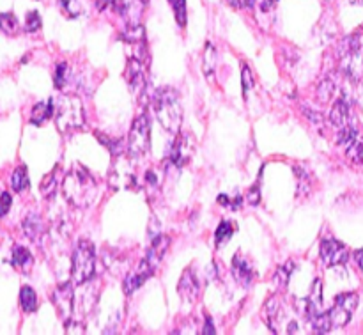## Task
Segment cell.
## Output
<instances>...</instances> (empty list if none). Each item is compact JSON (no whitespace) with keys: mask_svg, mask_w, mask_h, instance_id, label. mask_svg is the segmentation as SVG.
<instances>
[{"mask_svg":"<svg viewBox=\"0 0 363 335\" xmlns=\"http://www.w3.org/2000/svg\"><path fill=\"white\" fill-rule=\"evenodd\" d=\"M64 197L77 208H89L98 199L99 188L96 177L80 163H74L62 181Z\"/></svg>","mask_w":363,"mask_h":335,"instance_id":"cell-1","label":"cell"},{"mask_svg":"<svg viewBox=\"0 0 363 335\" xmlns=\"http://www.w3.org/2000/svg\"><path fill=\"white\" fill-rule=\"evenodd\" d=\"M151 110L155 114L156 121L169 133H181V124H183V106H181L179 96L174 89L162 87L156 89L151 99Z\"/></svg>","mask_w":363,"mask_h":335,"instance_id":"cell-2","label":"cell"},{"mask_svg":"<svg viewBox=\"0 0 363 335\" xmlns=\"http://www.w3.org/2000/svg\"><path fill=\"white\" fill-rule=\"evenodd\" d=\"M55 123L60 133H69L78 130L85 124V109L84 103L78 96L64 94L59 99L55 112Z\"/></svg>","mask_w":363,"mask_h":335,"instance_id":"cell-3","label":"cell"},{"mask_svg":"<svg viewBox=\"0 0 363 335\" xmlns=\"http://www.w3.org/2000/svg\"><path fill=\"white\" fill-rule=\"evenodd\" d=\"M96 248L91 241L80 240L71 259V275L74 284H87L96 273Z\"/></svg>","mask_w":363,"mask_h":335,"instance_id":"cell-4","label":"cell"},{"mask_svg":"<svg viewBox=\"0 0 363 335\" xmlns=\"http://www.w3.org/2000/svg\"><path fill=\"white\" fill-rule=\"evenodd\" d=\"M126 145V153L131 158H140V156L147 155L149 149H151V119H149L145 110L133 121Z\"/></svg>","mask_w":363,"mask_h":335,"instance_id":"cell-5","label":"cell"},{"mask_svg":"<svg viewBox=\"0 0 363 335\" xmlns=\"http://www.w3.org/2000/svg\"><path fill=\"white\" fill-rule=\"evenodd\" d=\"M135 158L128 155V158L119 156L117 162L110 167L108 183L113 190L126 192V190H137L138 188V177H137V167L133 163Z\"/></svg>","mask_w":363,"mask_h":335,"instance_id":"cell-6","label":"cell"},{"mask_svg":"<svg viewBox=\"0 0 363 335\" xmlns=\"http://www.w3.org/2000/svg\"><path fill=\"white\" fill-rule=\"evenodd\" d=\"M358 307V295L357 293H342L335 298V305L328 311L330 319H332L333 329H342L351 322V316Z\"/></svg>","mask_w":363,"mask_h":335,"instance_id":"cell-7","label":"cell"},{"mask_svg":"<svg viewBox=\"0 0 363 335\" xmlns=\"http://www.w3.org/2000/svg\"><path fill=\"white\" fill-rule=\"evenodd\" d=\"M319 252H321V261L326 268L346 265L347 258H350V252H347L346 245L333 240V238H326V240H323Z\"/></svg>","mask_w":363,"mask_h":335,"instance_id":"cell-8","label":"cell"},{"mask_svg":"<svg viewBox=\"0 0 363 335\" xmlns=\"http://www.w3.org/2000/svg\"><path fill=\"white\" fill-rule=\"evenodd\" d=\"M147 0H112V9L126 21V25H140Z\"/></svg>","mask_w":363,"mask_h":335,"instance_id":"cell-9","label":"cell"},{"mask_svg":"<svg viewBox=\"0 0 363 335\" xmlns=\"http://www.w3.org/2000/svg\"><path fill=\"white\" fill-rule=\"evenodd\" d=\"M52 302L55 305L57 312H59L60 318L64 322H69L71 314H73V307H74V290H73V284L66 282V284H60L52 295Z\"/></svg>","mask_w":363,"mask_h":335,"instance_id":"cell-10","label":"cell"},{"mask_svg":"<svg viewBox=\"0 0 363 335\" xmlns=\"http://www.w3.org/2000/svg\"><path fill=\"white\" fill-rule=\"evenodd\" d=\"M191 155H194V142H191V138L184 133H177L176 142H174L172 149L169 153V163L181 169V167H184L190 162Z\"/></svg>","mask_w":363,"mask_h":335,"instance_id":"cell-11","label":"cell"},{"mask_svg":"<svg viewBox=\"0 0 363 335\" xmlns=\"http://www.w3.org/2000/svg\"><path fill=\"white\" fill-rule=\"evenodd\" d=\"M145 66L147 64L140 59H130L126 66V80L130 84L131 91L135 94H142L145 91V84H147V77H145Z\"/></svg>","mask_w":363,"mask_h":335,"instance_id":"cell-12","label":"cell"},{"mask_svg":"<svg viewBox=\"0 0 363 335\" xmlns=\"http://www.w3.org/2000/svg\"><path fill=\"white\" fill-rule=\"evenodd\" d=\"M233 273H234V279L245 287H250L252 282L255 279V270L252 266V263L245 258L243 254H236L234 256V261H233Z\"/></svg>","mask_w":363,"mask_h":335,"instance_id":"cell-13","label":"cell"},{"mask_svg":"<svg viewBox=\"0 0 363 335\" xmlns=\"http://www.w3.org/2000/svg\"><path fill=\"white\" fill-rule=\"evenodd\" d=\"M177 290H179V297L183 298L184 302H188V304H194V302L197 300L199 293H201V284H199L197 277L191 273V268L184 270Z\"/></svg>","mask_w":363,"mask_h":335,"instance_id":"cell-14","label":"cell"},{"mask_svg":"<svg viewBox=\"0 0 363 335\" xmlns=\"http://www.w3.org/2000/svg\"><path fill=\"white\" fill-rule=\"evenodd\" d=\"M169 245H170V238L156 236L155 241H152L151 248H149L147 254H145V258H144L145 265L156 272L160 266V263H162V259L165 258L167 251H169Z\"/></svg>","mask_w":363,"mask_h":335,"instance_id":"cell-15","label":"cell"},{"mask_svg":"<svg viewBox=\"0 0 363 335\" xmlns=\"http://www.w3.org/2000/svg\"><path fill=\"white\" fill-rule=\"evenodd\" d=\"M152 275H155V270L149 268V266L142 261L140 265H138V268L124 279V293L133 295L135 291L140 290V286H144L145 280L151 279Z\"/></svg>","mask_w":363,"mask_h":335,"instance_id":"cell-16","label":"cell"},{"mask_svg":"<svg viewBox=\"0 0 363 335\" xmlns=\"http://www.w3.org/2000/svg\"><path fill=\"white\" fill-rule=\"evenodd\" d=\"M350 112H351V105L350 101L346 99V96H340L339 99L335 101V105L332 106L330 110V123L333 124L335 128H344L350 124Z\"/></svg>","mask_w":363,"mask_h":335,"instance_id":"cell-17","label":"cell"},{"mask_svg":"<svg viewBox=\"0 0 363 335\" xmlns=\"http://www.w3.org/2000/svg\"><path fill=\"white\" fill-rule=\"evenodd\" d=\"M53 112H55V105H53V99L35 103L34 109H32V114H30V123L35 124V126H41V124H45L46 121L52 119Z\"/></svg>","mask_w":363,"mask_h":335,"instance_id":"cell-18","label":"cell"},{"mask_svg":"<svg viewBox=\"0 0 363 335\" xmlns=\"http://www.w3.org/2000/svg\"><path fill=\"white\" fill-rule=\"evenodd\" d=\"M11 263H13L14 268L21 270V272H28L32 263H34V259H32V254L27 248L21 247V245H16V247L13 248V259H11Z\"/></svg>","mask_w":363,"mask_h":335,"instance_id":"cell-19","label":"cell"},{"mask_svg":"<svg viewBox=\"0 0 363 335\" xmlns=\"http://www.w3.org/2000/svg\"><path fill=\"white\" fill-rule=\"evenodd\" d=\"M23 231L32 241H38L39 238L45 233V226H43V220L38 215H28L23 220Z\"/></svg>","mask_w":363,"mask_h":335,"instance_id":"cell-20","label":"cell"},{"mask_svg":"<svg viewBox=\"0 0 363 335\" xmlns=\"http://www.w3.org/2000/svg\"><path fill=\"white\" fill-rule=\"evenodd\" d=\"M20 304H21V309H23L25 312H28V314L38 311V295H35V291L32 290L30 286L21 287Z\"/></svg>","mask_w":363,"mask_h":335,"instance_id":"cell-21","label":"cell"},{"mask_svg":"<svg viewBox=\"0 0 363 335\" xmlns=\"http://www.w3.org/2000/svg\"><path fill=\"white\" fill-rule=\"evenodd\" d=\"M96 138H98V141L101 142V144L105 145V148L108 149V151L112 153L113 156H121V155H124V153L128 151V145L124 144L123 141H117V138L106 137V135H103L101 131H96Z\"/></svg>","mask_w":363,"mask_h":335,"instance_id":"cell-22","label":"cell"},{"mask_svg":"<svg viewBox=\"0 0 363 335\" xmlns=\"http://www.w3.org/2000/svg\"><path fill=\"white\" fill-rule=\"evenodd\" d=\"M28 185H30V181H28V172H27V167L21 165L18 167L16 170L13 172V176H11V187H13L14 192H25L28 188Z\"/></svg>","mask_w":363,"mask_h":335,"instance_id":"cell-23","label":"cell"},{"mask_svg":"<svg viewBox=\"0 0 363 335\" xmlns=\"http://www.w3.org/2000/svg\"><path fill=\"white\" fill-rule=\"evenodd\" d=\"M202 60H204L202 67H204L206 77L211 78V75H215V70H216V50H215V46L211 45V43H208V45H206Z\"/></svg>","mask_w":363,"mask_h":335,"instance_id":"cell-24","label":"cell"},{"mask_svg":"<svg viewBox=\"0 0 363 335\" xmlns=\"http://www.w3.org/2000/svg\"><path fill=\"white\" fill-rule=\"evenodd\" d=\"M57 174H59V167H55V169L52 170V172L48 174V176L43 180L41 183V194L43 197L50 199L52 195H55L57 192V185H59V177H57Z\"/></svg>","mask_w":363,"mask_h":335,"instance_id":"cell-25","label":"cell"},{"mask_svg":"<svg viewBox=\"0 0 363 335\" xmlns=\"http://www.w3.org/2000/svg\"><path fill=\"white\" fill-rule=\"evenodd\" d=\"M293 268H294L293 261H287L286 265L280 266V268L277 270V272H275V284H277V287H279V290H284V287L287 286V282H289V279H291V273H293Z\"/></svg>","mask_w":363,"mask_h":335,"instance_id":"cell-26","label":"cell"},{"mask_svg":"<svg viewBox=\"0 0 363 335\" xmlns=\"http://www.w3.org/2000/svg\"><path fill=\"white\" fill-rule=\"evenodd\" d=\"M233 234H234L233 224H230V222H222V224H220L218 229H216V233H215L216 247L220 248L223 243H227V241H229L230 238H233Z\"/></svg>","mask_w":363,"mask_h":335,"instance_id":"cell-27","label":"cell"},{"mask_svg":"<svg viewBox=\"0 0 363 335\" xmlns=\"http://www.w3.org/2000/svg\"><path fill=\"white\" fill-rule=\"evenodd\" d=\"M335 94V82L330 80V78H325V80L319 84L318 87V98L321 103H328L330 99Z\"/></svg>","mask_w":363,"mask_h":335,"instance_id":"cell-28","label":"cell"},{"mask_svg":"<svg viewBox=\"0 0 363 335\" xmlns=\"http://www.w3.org/2000/svg\"><path fill=\"white\" fill-rule=\"evenodd\" d=\"M0 31L6 34L13 35L18 32V20L13 13H2L0 14Z\"/></svg>","mask_w":363,"mask_h":335,"instance_id":"cell-29","label":"cell"},{"mask_svg":"<svg viewBox=\"0 0 363 335\" xmlns=\"http://www.w3.org/2000/svg\"><path fill=\"white\" fill-rule=\"evenodd\" d=\"M67 75H69V66L66 62H59V66L55 70V77H53V84H55L57 89L66 87L67 82H69Z\"/></svg>","mask_w":363,"mask_h":335,"instance_id":"cell-30","label":"cell"},{"mask_svg":"<svg viewBox=\"0 0 363 335\" xmlns=\"http://www.w3.org/2000/svg\"><path fill=\"white\" fill-rule=\"evenodd\" d=\"M172 4L174 14H176V20L179 27L186 25V0H169Z\"/></svg>","mask_w":363,"mask_h":335,"instance_id":"cell-31","label":"cell"},{"mask_svg":"<svg viewBox=\"0 0 363 335\" xmlns=\"http://www.w3.org/2000/svg\"><path fill=\"white\" fill-rule=\"evenodd\" d=\"M60 4L71 18L80 16V13L84 11V0H60Z\"/></svg>","mask_w":363,"mask_h":335,"instance_id":"cell-32","label":"cell"},{"mask_svg":"<svg viewBox=\"0 0 363 335\" xmlns=\"http://www.w3.org/2000/svg\"><path fill=\"white\" fill-rule=\"evenodd\" d=\"M41 28V16H39L38 11H30L27 14V21H25V31L27 32H35Z\"/></svg>","mask_w":363,"mask_h":335,"instance_id":"cell-33","label":"cell"},{"mask_svg":"<svg viewBox=\"0 0 363 335\" xmlns=\"http://www.w3.org/2000/svg\"><path fill=\"white\" fill-rule=\"evenodd\" d=\"M241 87H243V96L247 98L250 89L254 87V77H252V71L248 66H243V73H241Z\"/></svg>","mask_w":363,"mask_h":335,"instance_id":"cell-34","label":"cell"},{"mask_svg":"<svg viewBox=\"0 0 363 335\" xmlns=\"http://www.w3.org/2000/svg\"><path fill=\"white\" fill-rule=\"evenodd\" d=\"M13 199H11L9 192H0V216H6L9 213Z\"/></svg>","mask_w":363,"mask_h":335,"instance_id":"cell-35","label":"cell"},{"mask_svg":"<svg viewBox=\"0 0 363 335\" xmlns=\"http://www.w3.org/2000/svg\"><path fill=\"white\" fill-rule=\"evenodd\" d=\"M85 332V326L82 323H74L73 319L67 322V334H84Z\"/></svg>","mask_w":363,"mask_h":335,"instance_id":"cell-36","label":"cell"},{"mask_svg":"<svg viewBox=\"0 0 363 335\" xmlns=\"http://www.w3.org/2000/svg\"><path fill=\"white\" fill-rule=\"evenodd\" d=\"M261 199V194H259V188L257 187H252L250 192H248V201H250L252 206H255Z\"/></svg>","mask_w":363,"mask_h":335,"instance_id":"cell-37","label":"cell"},{"mask_svg":"<svg viewBox=\"0 0 363 335\" xmlns=\"http://www.w3.org/2000/svg\"><path fill=\"white\" fill-rule=\"evenodd\" d=\"M201 334H204V335H213V334H216V332H215V325H213L211 318H206V325H204V329H202Z\"/></svg>","mask_w":363,"mask_h":335,"instance_id":"cell-38","label":"cell"},{"mask_svg":"<svg viewBox=\"0 0 363 335\" xmlns=\"http://www.w3.org/2000/svg\"><path fill=\"white\" fill-rule=\"evenodd\" d=\"M94 2H96V7H98L99 11H103V9H106L108 6H112V0H94Z\"/></svg>","mask_w":363,"mask_h":335,"instance_id":"cell-39","label":"cell"},{"mask_svg":"<svg viewBox=\"0 0 363 335\" xmlns=\"http://www.w3.org/2000/svg\"><path fill=\"white\" fill-rule=\"evenodd\" d=\"M354 261H357V265L360 266V270H363V248L354 252Z\"/></svg>","mask_w":363,"mask_h":335,"instance_id":"cell-40","label":"cell"},{"mask_svg":"<svg viewBox=\"0 0 363 335\" xmlns=\"http://www.w3.org/2000/svg\"><path fill=\"white\" fill-rule=\"evenodd\" d=\"M357 101H358V105L363 106V80L360 82V85H358V89H357Z\"/></svg>","mask_w":363,"mask_h":335,"instance_id":"cell-41","label":"cell"},{"mask_svg":"<svg viewBox=\"0 0 363 335\" xmlns=\"http://www.w3.org/2000/svg\"><path fill=\"white\" fill-rule=\"evenodd\" d=\"M350 2H353V4H362L363 0H350Z\"/></svg>","mask_w":363,"mask_h":335,"instance_id":"cell-42","label":"cell"},{"mask_svg":"<svg viewBox=\"0 0 363 335\" xmlns=\"http://www.w3.org/2000/svg\"><path fill=\"white\" fill-rule=\"evenodd\" d=\"M268 2H277V0H268Z\"/></svg>","mask_w":363,"mask_h":335,"instance_id":"cell-43","label":"cell"}]
</instances>
